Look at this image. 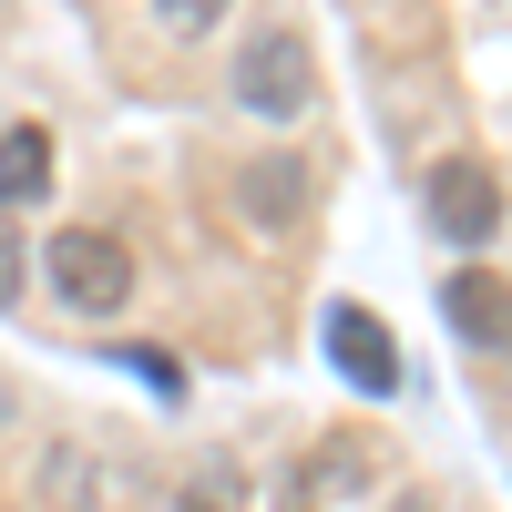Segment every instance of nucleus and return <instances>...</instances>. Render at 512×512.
<instances>
[{"mask_svg": "<svg viewBox=\"0 0 512 512\" xmlns=\"http://www.w3.org/2000/svg\"><path fill=\"white\" fill-rule=\"evenodd\" d=\"M11 410H21V390H11V379H0V431H11Z\"/></svg>", "mask_w": 512, "mask_h": 512, "instance_id": "4468645a", "label": "nucleus"}, {"mask_svg": "<svg viewBox=\"0 0 512 512\" xmlns=\"http://www.w3.org/2000/svg\"><path fill=\"white\" fill-rule=\"evenodd\" d=\"M41 195H52V134H41V123H11V134H0V216H21Z\"/></svg>", "mask_w": 512, "mask_h": 512, "instance_id": "0eeeda50", "label": "nucleus"}, {"mask_svg": "<svg viewBox=\"0 0 512 512\" xmlns=\"http://www.w3.org/2000/svg\"><path fill=\"white\" fill-rule=\"evenodd\" d=\"M441 318L472 338V349H512V287H502L492 267H461V277L441 287Z\"/></svg>", "mask_w": 512, "mask_h": 512, "instance_id": "423d86ee", "label": "nucleus"}, {"mask_svg": "<svg viewBox=\"0 0 512 512\" xmlns=\"http://www.w3.org/2000/svg\"><path fill=\"white\" fill-rule=\"evenodd\" d=\"M123 369H134V379H154V390H164V400H175V390H185V369H175V359H164V349H123Z\"/></svg>", "mask_w": 512, "mask_h": 512, "instance_id": "f8f14e48", "label": "nucleus"}, {"mask_svg": "<svg viewBox=\"0 0 512 512\" xmlns=\"http://www.w3.org/2000/svg\"><path fill=\"white\" fill-rule=\"evenodd\" d=\"M379 512H441V502L431 492H400V502H379Z\"/></svg>", "mask_w": 512, "mask_h": 512, "instance_id": "ddd939ff", "label": "nucleus"}, {"mask_svg": "<svg viewBox=\"0 0 512 512\" xmlns=\"http://www.w3.org/2000/svg\"><path fill=\"white\" fill-rule=\"evenodd\" d=\"M420 205H431V226L451 236V246H492V226H502V175L482 154H441L431 175H420Z\"/></svg>", "mask_w": 512, "mask_h": 512, "instance_id": "7ed1b4c3", "label": "nucleus"}, {"mask_svg": "<svg viewBox=\"0 0 512 512\" xmlns=\"http://www.w3.org/2000/svg\"><path fill=\"white\" fill-rule=\"evenodd\" d=\"M41 267H52V297L72 318H123L134 308V246L103 236V226H62L41 246Z\"/></svg>", "mask_w": 512, "mask_h": 512, "instance_id": "f257e3e1", "label": "nucleus"}, {"mask_svg": "<svg viewBox=\"0 0 512 512\" xmlns=\"http://www.w3.org/2000/svg\"><path fill=\"white\" fill-rule=\"evenodd\" d=\"M369 472H379V441H369V431H328V441L308 451V502H349Z\"/></svg>", "mask_w": 512, "mask_h": 512, "instance_id": "6e6552de", "label": "nucleus"}, {"mask_svg": "<svg viewBox=\"0 0 512 512\" xmlns=\"http://www.w3.org/2000/svg\"><path fill=\"white\" fill-rule=\"evenodd\" d=\"M226 82H236V103L256 113V123H297V113H308L318 103V52H308V31H256L246 41V52L226 62Z\"/></svg>", "mask_w": 512, "mask_h": 512, "instance_id": "f03ea898", "label": "nucleus"}, {"mask_svg": "<svg viewBox=\"0 0 512 512\" xmlns=\"http://www.w3.org/2000/svg\"><path fill=\"white\" fill-rule=\"evenodd\" d=\"M226 11H236V0H154V31H164V41H205Z\"/></svg>", "mask_w": 512, "mask_h": 512, "instance_id": "9d476101", "label": "nucleus"}, {"mask_svg": "<svg viewBox=\"0 0 512 512\" xmlns=\"http://www.w3.org/2000/svg\"><path fill=\"white\" fill-rule=\"evenodd\" d=\"M308 195H318V185H308V164H297V154H277V144L236 164V216L267 236V246H287L297 226H308Z\"/></svg>", "mask_w": 512, "mask_h": 512, "instance_id": "39448f33", "label": "nucleus"}, {"mask_svg": "<svg viewBox=\"0 0 512 512\" xmlns=\"http://www.w3.org/2000/svg\"><path fill=\"white\" fill-rule=\"evenodd\" d=\"M318 338H328V369L349 379V390H369V400H390V390H400V338L379 328V318L359 308V297H328Z\"/></svg>", "mask_w": 512, "mask_h": 512, "instance_id": "20e7f679", "label": "nucleus"}, {"mask_svg": "<svg viewBox=\"0 0 512 512\" xmlns=\"http://www.w3.org/2000/svg\"><path fill=\"white\" fill-rule=\"evenodd\" d=\"M21 277H31V256H21V226L0 216V308H11V297H21Z\"/></svg>", "mask_w": 512, "mask_h": 512, "instance_id": "9b49d317", "label": "nucleus"}, {"mask_svg": "<svg viewBox=\"0 0 512 512\" xmlns=\"http://www.w3.org/2000/svg\"><path fill=\"white\" fill-rule=\"evenodd\" d=\"M93 502H103L93 451H82V441H52V451H41V512H93Z\"/></svg>", "mask_w": 512, "mask_h": 512, "instance_id": "1a4fd4ad", "label": "nucleus"}]
</instances>
